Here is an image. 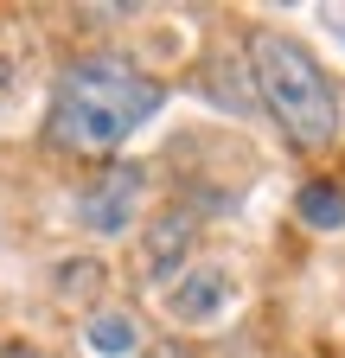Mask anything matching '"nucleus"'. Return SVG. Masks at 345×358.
Returning a JSON list of instances; mask_svg holds the SVG:
<instances>
[{
    "mask_svg": "<svg viewBox=\"0 0 345 358\" xmlns=\"http://www.w3.org/2000/svg\"><path fill=\"white\" fill-rule=\"evenodd\" d=\"M166 103V83L141 71L122 52H83L58 71L52 109H45V141L77 160L115 154L128 134H141Z\"/></svg>",
    "mask_w": 345,
    "mask_h": 358,
    "instance_id": "obj_1",
    "label": "nucleus"
},
{
    "mask_svg": "<svg viewBox=\"0 0 345 358\" xmlns=\"http://www.w3.org/2000/svg\"><path fill=\"white\" fill-rule=\"evenodd\" d=\"M249 83L294 148L314 154L339 134V90L294 32H249Z\"/></svg>",
    "mask_w": 345,
    "mask_h": 358,
    "instance_id": "obj_2",
    "label": "nucleus"
},
{
    "mask_svg": "<svg viewBox=\"0 0 345 358\" xmlns=\"http://www.w3.org/2000/svg\"><path fill=\"white\" fill-rule=\"evenodd\" d=\"M83 339H90L103 358H128L141 345V333H135V320H128V313H96L90 327H83Z\"/></svg>",
    "mask_w": 345,
    "mask_h": 358,
    "instance_id": "obj_3",
    "label": "nucleus"
},
{
    "mask_svg": "<svg viewBox=\"0 0 345 358\" xmlns=\"http://www.w3.org/2000/svg\"><path fill=\"white\" fill-rule=\"evenodd\" d=\"M300 217L307 224H345V192L326 186V179H314V186L300 192Z\"/></svg>",
    "mask_w": 345,
    "mask_h": 358,
    "instance_id": "obj_4",
    "label": "nucleus"
},
{
    "mask_svg": "<svg viewBox=\"0 0 345 358\" xmlns=\"http://www.w3.org/2000/svg\"><path fill=\"white\" fill-rule=\"evenodd\" d=\"M7 96H13V58H0V109H7Z\"/></svg>",
    "mask_w": 345,
    "mask_h": 358,
    "instance_id": "obj_5",
    "label": "nucleus"
},
{
    "mask_svg": "<svg viewBox=\"0 0 345 358\" xmlns=\"http://www.w3.org/2000/svg\"><path fill=\"white\" fill-rule=\"evenodd\" d=\"M0 358H52V352H38V345H7Z\"/></svg>",
    "mask_w": 345,
    "mask_h": 358,
    "instance_id": "obj_6",
    "label": "nucleus"
}]
</instances>
